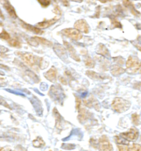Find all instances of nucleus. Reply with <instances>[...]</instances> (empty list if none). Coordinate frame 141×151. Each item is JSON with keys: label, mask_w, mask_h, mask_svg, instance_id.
Returning <instances> with one entry per match:
<instances>
[{"label": "nucleus", "mask_w": 141, "mask_h": 151, "mask_svg": "<svg viewBox=\"0 0 141 151\" xmlns=\"http://www.w3.org/2000/svg\"><path fill=\"white\" fill-rule=\"evenodd\" d=\"M131 106V103L123 98H115L111 104L112 109L119 113L127 111Z\"/></svg>", "instance_id": "nucleus-1"}, {"label": "nucleus", "mask_w": 141, "mask_h": 151, "mask_svg": "<svg viewBox=\"0 0 141 151\" xmlns=\"http://www.w3.org/2000/svg\"><path fill=\"white\" fill-rule=\"evenodd\" d=\"M17 53L18 55L21 57L23 63L29 67L33 68L38 64V63H39L40 60V58L33 55V54L21 52H17Z\"/></svg>", "instance_id": "nucleus-2"}, {"label": "nucleus", "mask_w": 141, "mask_h": 151, "mask_svg": "<svg viewBox=\"0 0 141 151\" xmlns=\"http://www.w3.org/2000/svg\"><path fill=\"white\" fill-rule=\"evenodd\" d=\"M126 67L128 73H135L141 68V60L137 57L130 56L126 63Z\"/></svg>", "instance_id": "nucleus-3"}, {"label": "nucleus", "mask_w": 141, "mask_h": 151, "mask_svg": "<svg viewBox=\"0 0 141 151\" xmlns=\"http://www.w3.org/2000/svg\"><path fill=\"white\" fill-rule=\"evenodd\" d=\"M61 33L63 35L76 41L81 40L83 37V35L81 32L78 31L77 29L72 28L64 29L62 30Z\"/></svg>", "instance_id": "nucleus-4"}, {"label": "nucleus", "mask_w": 141, "mask_h": 151, "mask_svg": "<svg viewBox=\"0 0 141 151\" xmlns=\"http://www.w3.org/2000/svg\"><path fill=\"white\" fill-rule=\"evenodd\" d=\"M98 147L100 151H113V147L105 136H102L99 138Z\"/></svg>", "instance_id": "nucleus-5"}, {"label": "nucleus", "mask_w": 141, "mask_h": 151, "mask_svg": "<svg viewBox=\"0 0 141 151\" xmlns=\"http://www.w3.org/2000/svg\"><path fill=\"white\" fill-rule=\"evenodd\" d=\"M139 132L137 129L132 128L127 132L120 134V137L127 141H135L138 137Z\"/></svg>", "instance_id": "nucleus-6"}, {"label": "nucleus", "mask_w": 141, "mask_h": 151, "mask_svg": "<svg viewBox=\"0 0 141 151\" xmlns=\"http://www.w3.org/2000/svg\"><path fill=\"white\" fill-rule=\"evenodd\" d=\"M74 27L75 29H77L80 32L87 34L89 32V26L87 22L84 19H80L77 21L75 22Z\"/></svg>", "instance_id": "nucleus-7"}, {"label": "nucleus", "mask_w": 141, "mask_h": 151, "mask_svg": "<svg viewBox=\"0 0 141 151\" xmlns=\"http://www.w3.org/2000/svg\"><path fill=\"white\" fill-rule=\"evenodd\" d=\"M53 50L57 56L63 61L66 62L68 60L66 49L61 45L55 44L53 46Z\"/></svg>", "instance_id": "nucleus-8"}, {"label": "nucleus", "mask_w": 141, "mask_h": 151, "mask_svg": "<svg viewBox=\"0 0 141 151\" xmlns=\"http://www.w3.org/2000/svg\"><path fill=\"white\" fill-rule=\"evenodd\" d=\"M63 45L65 46L66 49H67V50L68 51L70 57L73 59H74L76 62H80V59L79 58L78 55L77 54L75 48L70 45V43L66 41H63Z\"/></svg>", "instance_id": "nucleus-9"}, {"label": "nucleus", "mask_w": 141, "mask_h": 151, "mask_svg": "<svg viewBox=\"0 0 141 151\" xmlns=\"http://www.w3.org/2000/svg\"><path fill=\"white\" fill-rule=\"evenodd\" d=\"M45 78L52 83H55L57 80V69L54 67H51L48 71L44 74Z\"/></svg>", "instance_id": "nucleus-10"}, {"label": "nucleus", "mask_w": 141, "mask_h": 151, "mask_svg": "<svg viewBox=\"0 0 141 151\" xmlns=\"http://www.w3.org/2000/svg\"><path fill=\"white\" fill-rule=\"evenodd\" d=\"M59 19H60V17H55L52 18L51 19H49V20H44L41 22L38 23L36 24V26L40 29H44V28H47L56 22Z\"/></svg>", "instance_id": "nucleus-11"}, {"label": "nucleus", "mask_w": 141, "mask_h": 151, "mask_svg": "<svg viewBox=\"0 0 141 151\" xmlns=\"http://www.w3.org/2000/svg\"><path fill=\"white\" fill-rule=\"evenodd\" d=\"M21 24L22 27H23V28L26 29L28 31L31 32L33 33H34L38 35H41L43 34L44 32L41 29H40L39 28H38V27H34L32 25H31L28 23L24 22L23 21H21Z\"/></svg>", "instance_id": "nucleus-12"}, {"label": "nucleus", "mask_w": 141, "mask_h": 151, "mask_svg": "<svg viewBox=\"0 0 141 151\" xmlns=\"http://www.w3.org/2000/svg\"><path fill=\"white\" fill-rule=\"evenodd\" d=\"M4 7L6 9V11L8 12V14H9V16L13 18H17V15L16 14V10L9 1H4Z\"/></svg>", "instance_id": "nucleus-13"}, {"label": "nucleus", "mask_w": 141, "mask_h": 151, "mask_svg": "<svg viewBox=\"0 0 141 151\" xmlns=\"http://www.w3.org/2000/svg\"><path fill=\"white\" fill-rule=\"evenodd\" d=\"M83 102L86 106L89 108L94 106V109H95L97 111H99L100 109V105L95 98H90L88 100H84Z\"/></svg>", "instance_id": "nucleus-14"}, {"label": "nucleus", "mask_w": 141, "mask_h": 151, "mask_svg": "<svg viewBox=\"0 0 141 151\" xmlns=\"http://www.w3.org/2000/svg\"><path fill=\"white\" fill-rule=\"evenodd\" d=\"M85 74L88 76V77L93 80H97V81H101L104 80L107 78H109V77H106L104 76L99 74V73H97L96 72L91 71V70H87L85 73Z\"/></svg>", "instance_id": "nucleus-15"}, {"label": "nucleus", "mask_w": 141, "mask_h": 151, "mask_svg": "<svg viewBox=\"0 0 141 151\" xmlns=\"http://www.w3.org/2000/svg\"><path fill=\"white\" fill-rule=\"evenodd\" d=\"M125 69L118 65H113L110 69L111 74L114 76H118L125 72Z\"/></svg>", "instance_id": "nucleus-16"}, {"label": "nucleus", "mask_w": 141, "mask_h": 151, "mask_svg": "<svg viewBox=\"0 0 141 151\" xmlns=\"http://www.w3.org/2000/svg\"><path fill=\"white\" fill-rule=\"evenodd\" d=\"M97 53L104 57H110V53L109 50L106 47L105 45L101 43L98 45L97 49Z\"/></svg>", "instance_id": "nucleus-17"}, {"label": "nucleus", "mask_w": 141, "mask_h": 151, "mask_svg": "<svg viewBox=\"0 0 141 151\" xmlns=\"http://www.w3.org/2000/svg\"><path fill=\"white\" fill-rule=\"evenodd\" d=\"M123 4L125 7H126L130 9V11H131V13L134 16H140V13L135 9L134 5L131 2H130V1H123Z\"/></svg>", "instance_id": "nucleus-18"}, {"label": "nucleus", "mask_w": 141, "mask_h": 151, "mask_svg": "<svg viewBox=\"0 0 141 151\" xmlns=\"http://www.w3.org/2000/svg\"><path fill=\"white\" fill-rule=\"evenodd\" d=\"M35 41L39 44H41V45H46L48 47H51L53 46V43L49 40H47L46 39L42 38V37H33Z\"/></svg>", "instance_id": "nucleus-19"}, {"label": "nucleus", "mask_w": 141, "mask_h": 151, "mask_svg": "<svg viewBox=\"0 0 141 151\" xmlns=\"http://www.w3.org/2000/svg\"><path fill=\"white\" fill-rule=\"evenodd\" d=\"M78 111V119L81 122H82L87 119L88 117V112H87V110L83 108L80 109Z\"/></svg>", "instance_id": "nucleus-20"}, {"label": "nucleus", "mask_w": 141, "mask_h": 151, "mask_svg": "<svg viewBox=\"0 0 141 151\" xmlns=\"http://www.w3.org/2000/svg\"><path fill=\"white\" fill-rule=\"evenodd\" d=\"M50 90L53 95H55L56 94L55 97L57 100H60V98L62 97V95L63 94V93H62L61 90L56 86H52Z\"/></svg>", "instance_id": "nucleus-21"}, {"label": "nucleus", "mask_w": 141, "mask_h": 151, "mask_svg": "<svg viewBox=\"0 0 141 151\" xmlns=\"http://www.w3.org/2000/svg\"><path fill=\"white\" fill-rule=\"evenodd\" d=\"M8 43H9V45L12 47L17 48H20L22 47V45H21V42L15 38L10 39L9 40H8Z\"/></svg>", "instance_id": "nucleus-22"}, {"label": "nucleus", "mask_w": 141, "mask_h": 151, "mask_svg": "<svg viewBox=\"0 0 141 151\" xmlns=\"http://www.w3.org/2000/svg\"><path fill=\"white\" fill-rule=\"evenodd\" d=\"M84 64L86 67L89 68H93L95 67V62L93 60L92 58L90 57H87L84 60Z\"/></svg>", "instance_id": "nucleus-23"}, {"label": "nucleus", "mask_w": 141, "mask_h": 151, "mask_svg": "<svg viewBox=\"0 0 141 151\" xmlns=\"http://www.w3.org/2000/svg\"><path fill=\"white\" fill-rule=\"evenodd\" d=\"M115 140L116 142V143H118V145H126L128 146L129 145L130 143L129 141L124 139L121 137H119V136H116L115 138Z\"/></svg>", "instance_id": "nucleus-24"}, {"label": "nucleus", "mask_w": 141, "mask_h": 151, "mask_svg": "<svg viewBox=\"0 0 141 151\" xmlns=\"http://www.w3.org/2000/svg\"><path fill=\"white\" fill-rule=\"evenodd\" d=\"M53 114L55 115V117L56 118V126L57 127H59L61 126V117L60 116V114L58 113V112L57 110L56 109H53Z\"/></svg>", "instance_id": "nucleus-25"}, {"label": "nucleus", "mask_w": 141, "mask_h": 151, "mask_svg": "<svg viewBox=\"0 0 141 151\" xmlns=\"http://www.w3.org/2000/svg\"><path fill=\"white\" fill-rule=\"evenodd\" d=\"M33 144L35 147H41L44 146L45 145V142L41 138L38 137L35 140L33 141Z\"/></svg>", "instance_id": "nucleus-26"}, {"label": "nucleus", "mask_w": 141, "mask_h": 151, "mask_svg": "<svg viewBox=\"0 0 141 151\" xmlns=\"http://www.w3.org/2000/svg\"><path fill=\"white\" fill-rule=\"evenodd\" d=\"M0 39L3 40H9L11 39V36L4 29L0 33Z\"/></svg>", "instance_id": "nucleus-27"}, {"label": "nucleus", "mask_w": 141, "mask_h": 151, "mask_svg": "<svg viewBox=\"0 0 141 151\" xmlns=\"http://www.w3.org/2000/svg\"><path fill=\"white\" fill-rule=\"evenodd\" d=\"M132 122L135 125H138L140 124V116L136 113L132 114Z\"/></svg>", "instance_id": "nucleus-28"}, {"label": "nucleus", "mask_w": 141, "mask_h": 151, "mask_svg": "<svg viewBox=\"0 0 141 151\" xmlns=\"http://www.w3.org/2000/svg\"><path fill=\"white\" fill-rule=\"evenodd\" d=\"M111 25L113 28H122V25L121 23L120 22L118 19H116V18H112L111 19Z\"/></svg>", "instance_id": "nucleus-29"}, {"label": "nucleus", "mask_w": 141, "mask_h": 151, "mask_svg": "<svg viewBox=\"0 0 141 151\" xmlns=\"http://www.w3.org/2000/svg\"><path fill=\"white\" fill-rule=\"evenodd\" d=\"M128 151H141V146L138 144H133L128 148Z\"/></svg>", "instance_id": "nucleus-30"}, {"label": "nucleus", "mask_w": 141, "mask_h": 151, "mask_svg": "<svg viewBox=\"0 0 141 151\" xmlns=\"http://www.w3.org/2000/svg\"><path fill=\"white\" fill-rule=\"evenodd\" d=\"M38 2L43 7H47L51 4V1H47V0H38Z\"/></svg>", "instance_id": "nucleus-31"}, {"label": "nucleus", "mask_w": 141, "mask_h": 151, "mask_svg": "<svg viewBox=\"0 0 141 151\" xmlns=\"http://www.w3.org/2000/svg\"><path fill=\"white\" fill-rule=\"evenodd\" d=\"M75 107L77 110H79L82 104V100L78 96H75Z\"/></svg>", "instance_id": "nucleus-32"}, {"label": "nucleus", "mask_w": 141, "mask_h": 151, "mask_svg": "<svg viewBox=\"0 0 141 151\" xmlns=\"http://www.w3.org/2000/svg\"><path fill=\"white\" fill-rule=\"evenodd\" d=\"M115 60V62L117 63L118 64H120V65H123V64H124V62H125V60H124V59H123V58H122V57H116V58H114Z\"/></svg>", "instance_id": "nucleus-33"}, {"label": "nucleus", "mask_w": 141, "mask_h": 151, "mask_svg": "<svg viewBox=\"0 0 141 151\" xmlns=\"http://www.w3.org/2000/svg\"><path fill=\"white\" fill-rule=\"evenodd\" d=\"M118 148L119 151H128V147L126 145H118Z\"/></svg>", "instance_id": "nucleus-34"}, {"label": "nucleus", "mask_w": 141, "mask_h": 151, "mask_svg": "<svg viewBox=\"0 0 141 151\" xmlns=\"http://www.w3.org/2000/svg\"><path fill=\"white\" fill-rule=\"evenodd\" d=\"M53 12L55 14H56L58 16H61V11L60 10V9L59 8V7L58 6H56L55 7V9H53Z\"/></svg>", "instance_id": "nucleus-35"}, {"label": "nucleus", "mask_w": 141, "mask_h": 151, "mask_svg": "<svg viewBox=\"0 0 141 151\" xmlns=\"http://www.w3.org/2000/svg\"><path fill=\"white\" fill-rule=\"evenodd\" d=\"M0 105H3L4 106L6 107L7 108H9V109H11L10 106H9V104L7 103V102L4 100L3 99H1L0 98Z\"/></svg>", "instance_id": "nucleus-36"}, {"label": "nucleus", "mask_w": 141, "mask_h": 151, "mask_svg": "<svg viewBox=\"0 0 141 151\" xmlns=\"http://www.w3.org/2000/svg\"><path fill=\"white\" fill-rule=\"evenodd\" d=\"M132 43L136 47L137 49L141 51V44L140 43H139L138 41L135 40L134 42H132Z\"/></svg>", "instance_id": "nucleus-37"}, {"label": "nucleus", "mask_w": 141, "mask_h": 151, "mask_svg": "<svg viewBox=\"0 0 141 151\" xmlns=\"http://www.w3.org/2000/svg\"><path fill=\"white\" fill-rule=\"evenodd\" d=\"M133 88L138 90L141 91V82H137L134 84Z\"/></svg>", "instance_id": "nucleus-38"}, {"label": "nucleus", "mask_w": 141, "mask_h": 151, "mask_svg": "<svg viewBox=\"0 0 141 151\" xmlns=\"http://www.w3.org/2000/svg\"><path fill=\"white\" fill-rule=\"evenodd\" d=\"M8 51H9V49L7 48L0 45V53H6Z\"/></svg>", "instance_id": "nucleus-39"}, {"label": "nucleus", "mask_w": 141, "mask_h": 151, "mask_svg": "<svg viewBox=\"0 0 141 151\" xmlns=\"http://www.w3.org/2000/svg\"><path fill=\"white\" fill-rule=\"evenodd\" d=\"M59 80L61 81V83L62 84H63V85H65L67 84V82L66 79H64V78H63V77H62V76H60V77L59 78Z\"/></svg>", "instance_id": "nucleus-40"}, {"label": "nucleus", "mask_w": 141, "mask_h": 151, "mask_svg": "<svg viewBox=\"0 0 141 151\" xmlns=\"http://www.w3.org/2000/svg\"><path fill=\"white\" fill-rule=\"evenodd\" d=\"M4 85H6L5 79L4 78H0V86H4Z\"/></svg>", "instance_id": "nucleus-41"}, {"label": "nucleus", "mask_w": 141, "mask_h": 151, "mask_svg": "<svg viewBox=\"0 0 141 151\" xmlns=\"http://www.w3.org/2000/svg\"><path fill=\"white\" fill-rule=\"evenodd\" d=\"M0 69H4L6 70H9V67L6 66V65H4V64H0Z\"/></svg>", "instance_id": "nucleus-42"}, {"label": "nucleus", "mask_w": 141, "mask_h": 151, "mask_svg": "<svg viewBox=\"0 0 141 151\" xmlns=\"http://www.w3.org/2000/svg\"><path fill=\"white\" fill-rule=\"evenodd\" d=\"M0 18H1L2 19H4V15L1 9H0Z\"/></svg>", "instance_id": "nucleus-43"}, {"label": "nucleus", "mask_w": 141, "mask_h": 151, "mask_svg": "<svg viewBox=\"0 0 141 151\" xmlns=\"http://www.w3.org/2000/svg\"><path fill=\"white\" fill-rule=\"evenodd\" d=\"M62 2L63 4V5L65 6H69V2L67 1H62Z\"/></svg>", "instance_id": "nucleus-44"}, {"label": "nucleus", "mask_w": 141, "mask_h": 151, "mask_svg": "<svg viewBox=\"0 0 141 151\" xmlns=\"http://www.w3.org/2000/svg\"><path fill=\"white\" fill-rule=\"evenodd\" d=\"M0 151H11V150L9 148H2L0 149Z\"/></svg>", "instance_id": "nucleus-45"}, {"label": "nucleus", "mask_w": 141, "mask_h": 151, "mask_svg": "<svg viewBox=\"0 0 141 151\" xmlns=\"http://www.w3.org/2000/svg\"><path fill=\"white\" fill-rule=\"evenodd\" d=\"M0 75L4 76V74L3 73V72H2V71H0Z\"/></svg>", "instance_id": "nucleus-46"}, {"label": "nucleus", "mask_w": 141, "mask_h": 151, "mask_svg": "<svg viewBox=\"0 0 141 151\" xmlns=\"http://www.w3.org/2000/svg\"><path fill=\"white\" fill-rule=\"evenodd\" d=\"M139 73H140V74H141V69L140 70V71H139Z\"/></svg>", "instance_id": "nucleus-47"}]
</instances>
